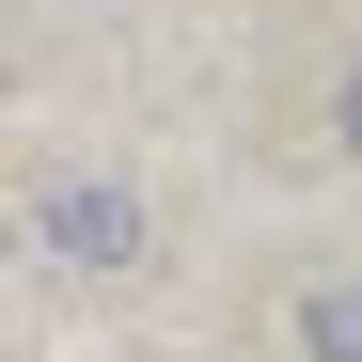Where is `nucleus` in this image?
<instances>
[{"mask_svg":"<svg viewBox=\"0 0 362 362\" xmlns=\"http://www.w3.org/2000/svg\"><path fill=\"white\" fill-rule=\"evenodd\" d=\"M16 284L32 315H158L189 284V205H173L158 142L127 127H32L16 142Z\"/></svg>","mask_w":362,"mask_h":362,"instance_id":"obj_1","label":"nucleus"},{"mask_svg":"<svg viewBox=\"0 0 362 362\" xmlns=\"http://www.w3.org/2000/svg\"><path fill=\"white\" fill-rule=\"evenodd\" d=\"M299 142H315V158L346 173V189H362V32L315 64V95H299Z\"/></svg>","mask_w":362,"mask_h":362,"instance_id":"obj_3","label":"nucleus"},{"mask_svg":"<svg viewBox=\"0 0 362 362\" xmlns=\"http://www.w3.org/2000/svg\"><path fill=\"white\" fill-rule=\"evenodd\" d=\"M221 331H236V362H362V221L252 236L221 268Z\"/></svg>","mask_w":362,"mask_h":362,"instance_id":"obj_2","label":"nucleus"},{"mask_svg":"<svg viewBox=\"0 0 362 362\" xmlns=\"http://www.w3.org/2000/svg\"><path fill=\"white\" fill-rule=\"evenodd\" d=\"M127 362H189V346H127Z\"/></svg>","mask_w":362,"mask_h":362,"instance_id":"obj_4","label":"nucleus"}]
</instances>
